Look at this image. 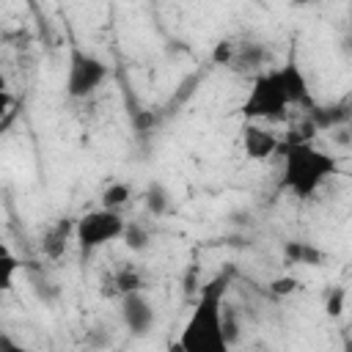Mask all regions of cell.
Segmentation results:
<instances>
[{
    "mask_svg": "<svg viewBox=\"0 0 352 352\" xmlns=\"http://www.w3.org/2000/svg\"><path fill=\"white\" fill-rule=\"evenodd\" d=\"M121 322L124 327L132 333V336H146L154 322H157V311H154V302L148 300V294L143 289H135V292H126L121 294Z\"/></svg>",
    "mask_w": 352,
    "mask_h": 352,
    "instance_id": "obj_6",
    "label": "cell"
},
{
    "mask_svg": "<svg viewBox=\"0 0 352 352\" xmlns=\"http://www.w3.org/2000/svg\"><path fill=\"white\" fill-rule=\"evenodd\" d=\"M324 311H327V316H341V314H344V289H341V286H336V289L327 292V297H324Z\"/></svg>",
    "mask_w": 352,
    "mask_h": 352,
    "instance_id": "obj_17",
    "label": "cell"
},
{
    "mask_svg": "<svg viewBox=\"0 0 352 352\" xmlns=\"http://www.w3.org/2000/svg\"><path fill=\"white\" fill-rule=\"evenodd\" d=\"M124 245L132 250V253H140V250H146L148 248V242H151V234H148V228L146 226H140V223H126V228H124Z\"/></svg>",
    "mask_w": 352,
    "mask_h": 352,
    "instance_id": "obj_13",
    "label": "cell"
},
{
    "mask_svg": "<svg viewBox=\"0 0 352 352\" xmlns=\"http://www.w3.org/2000/svg\"><path fill=\"white\" fill-rule=\"evenodd\" d=\"M267 63V47L261 41H239L231 47V58H228V69L234 72H250L253 77L258 72H264Z\"/></svg>",
    "mask_w": 352,
    "mask_h": 352,
    "instance_id": "obj_8",
    "label": "cell"
},
{
    "mask_svg": "<svg viewBox=\"0 0 352 352\" xmlns=\"http://www.w3.org/2000/svg\"><path fill=\"white\" fill-rule=\"evenodd\" d=\"M283 256H286L292 264H311V267H319V261H322V253H319L314 245H308V242H289V245L283 248Z\"/></svg>",
    "mask_w": 352,
    "mask_h": 352,
    "instance_id": "obj_12",
    "label": "cell"
},
{
    "mask_svg": "<svg viewBox=\"0 0 352 352\" xmlns=\"http://www.w3.org/2000/svg\"><path fill=\"white\" fill-rule=\"evenodd\" d=\"M124 228H126V220L121 217V212L99 206V209H91V212L77 217L74 239L80 248L96 250V248H104L110 242H118L124 236Z\"/></svg>",
    "mask_w": 352,
    "mask_h": 352,
    "instance_id": "obj_5",
    "label": "cell"
},
{
    "mask_svg": "<svg viewBox=\"0 0 352 352\" xmlns=\"http://www.w3.org/2000/svg\"><path fill=\"white\" fill-rule=\"evenodd\" d=\"M129 198H132V187L126 182H110L102 190V195H99V206H107V209L121 212L129 204Z\"/></svg>",
    "mask_w": 352,
    "mask_h": 352,
    "instance_id": "obj_11",
    "label": "cell"
},
{
    "mask_svg": "<svg viewBox=\"0 0 352 352\" xmlns=\"http://www.w3.org/2000/svg\"><path fill=\"white\" fill-rule=\"evenodd\" d=\"M344 44H346V50H352V30H349V36L344 38Z\"/></svg>",
    "mask_w": 352,
    "mask_h": 352,
    "instance_id": "obj_18",
    "label": "cell"
},
{
    "mask_svg": "<svg viewBox=\"0 0 352 352\" xmlns=\"http://www.w3.org/2000/svg\"><path fill=\"white\" fill-rule=\"evenodd\" d=\"M297 289H300V280H297L294 275H278V278L270 280V292L278 294V297H289V294H294Z\"/></svg>",
    "mask_w": 352,
    "mask_h": 352,
    "instance_id": "obj_16",
    "label": "cell"
},
{
    "mask_svg": "<svg viewBox=\"0 0 352 352\" xmlns=\"http://www.w3.org/2000/svg\"><path fill=\"white\" fill-rule=\"evenodd\" d=\"M110 77V66L94 55V52H85L80 47H74L69 52V63H66V80H63V88H66V96L69 99H88L94 96Z\"/></svg>",
    "mask_w": 352,
    "mask_h": 352,
    "instance_id": "obj_4",
    "label": "cell"
},
{
    "mask_svg": "<svg viewBox=\"0 0 352 352\" xmlns=\"http://www.w3.org/2000/svg\"><path fill=\"white\" fill-rule=\"evenodd\" d=\"M74 223H77V220L63 217V220H58L55 226H50V228L44 231V236H41V253L50 256V258H58V256L66 250L69 236H74Z\"/></svg>",
    "mask_w": 352,
    "mask_h": 352,
    "instance_id": "obj_10",
    "label": "cell"
},
{
    "mask_svg": "<svg viewBox=\"0 0 352 352\" xmlns=\"http://www.w3.org/2000/svg\"><path fill=\"white\" fill-rule=\"evenodd\" d=\"M314 104L308 91V77L302 66L289 58L280 66H270L258 72L239 104V113L245 121H280L292 107Z\"/></svg>",
    "mask_w": 352,
    "mask_h": 352,
    "instance_id": "obj_1",
    "label": "cell"
},
{
    "mask_svg": "<svg viewBox=\"0 0 352 352\" xmlns=\"http://www.w3.org/2000/svg\"><path fill=\"white\" fill-rule=\"evenodd\" d=\"M16 270H19L16 256L8 250V245H3V248H0V289H3V292H11V289H14V275H16Z\"/></svg>",
    "mask_w": 352,
    "mask_h": 352,
    "instance_id": "obj_14",
    "label": "cell"
},
{
    "mask_svg": "<svg viewBox=\"0 0 352 352\" xmlns=\"http://www.w3.org/2000/svg\"><path fill=\"white\" fill-rule=\"evenodd\" d=\"M168 204H170V198H168V192H165L162 184H151V187L146 190V206H148V212H151L154 217L165 214Z\"/></svg>",
    "mask_w": 352,
    "mask_h": 352,
    "instance_id": "obj_15",
    "label": "cell"
},
{
    "mask_svg": "<svg viewBox=\"0 0 352 352\" xmlns=\"http://www.w3.org/2000/svg\"><path fill=\"white\" fill-rule=\"evenodd\" d=\"M226 292H228V275H214L204 283L182 333H179V349L184 352H226L228 336H226Z\"/></svg>",
    "mask_w": 352,
    "mask_h": 352,
    "instance_id": "obj_3",
    "label": "cell"
},
{
    "mask_svg": "<svg viewBox=\"0 0 352 352\" xmlns=\"http://www.w3.org/2000/svg\"><path fill=\"white\" fill-rule=\"evenodd\" d=\"M336 154L314 146L311 140H289L280 146V179L278 187L297 201L314 198L333 176H338Z\"/></svg>",
    "mask_w": 352,
    "mask_h": 352,
    "instance_id": "obj_2",
    "label": "cell"
},
{
    "mask_svg": "<svg viewBox=\"0 0 352 352\" xmlns=\"http://www.w3.org/2000/svg\"><path fill=\"white\" fill-rule=\"evenodd\" d=\"M239 143H242V151L248 160L253 162H264L270 157H275L280 151V140L272 129H267L261 121H245L242 129H239Z\"/></svg>",
    "mask_w": 352,
    "mask_h": 352,
    "instance_id": "obj_7",
    "label": "cell"
},
{
    "mask_svg": "<svg viewBox=\"0 0 352 352\" xmlns=\"http://www.w3.org/2000/svg\"><path fill=\"white\" fill-rule=\"evenodd\" d=\"M311 126L314 129H336L341 124H346L352 118V99H341V102H333V104H311Z\"/></svg>",
    "mask_w": 352,
    "mask_h": 352,
    "instance_id": "obj_9",
    "label": "cell"
}]
</instances>
